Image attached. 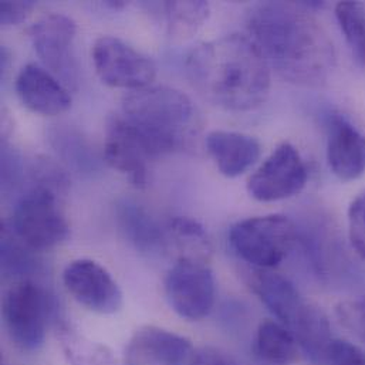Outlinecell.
I'll return each instance as SVG.
<instances>
[{"label":"cell","instance_id":"obj_1","mask_svg":"<svg viewBox=\"0 0 365 365\" xmlns=\"http://www.w3.org/2000/svg\"><path fill=\"white\" fill-rule=\"evenodd\" d=\"M247 29L269 67L282 78L303 87L327 83L336 67V48L302 3H259L247 16Z\"/></svg>","mask_w":365,"mask_h":365},{"label":"cell","instance_id":"obj_2","mask_svg":"<svg viewBox=\"0 0 365 365\" xmlns=\"http://www.w3.org/2000/svg\"><path fill=\"white\" fill-rule=\"evenodd\" d=\"M186 76L216 107L249 111L270 91V67L250 37L227 34L196 46L185 60Z\"/></svg>","mask_w":365,"mask_h":365},{"label":"cell","instance_id":"obj_3","mask_svg":"<svg viewBox=\"0 0 365 365\" xmlns=\"http://www.w3.org/2000/svg\"><path fill=\"white\" fill-rule=\"evenodd\" d=\"M123 113L154 158L187 148L202 128L192 100L167 86H148L131 91L123 100Z\"/></svg>","mask_w":365,"mask_h":365},{"label":"cell","instance_id":"obj_4","mask_svg":"<svg viewBox=\"0 0 365 365\" xmlns=\"http://www.w3.org/2000/svg\"><path fill=\"white\" fill-rule=\"evenodd\" d=\"M297 237L296 225L283 215L245 219L237 222L229 233L236 255L263 270L279 266L294 247Z\"/></svg>","mask_w":365,"mask_h":365},{"label":"cell","instance_id":"obj_5","mask_svg":"<svg viewBox=\"0 0 365 365\" xmlns=\"http://www.w3.org/2000/svg\"><path fill=\"white\" fill-rule=\"evenodd\" d=\"M53 300L36 282H16L4 294L3 319L11 340L26 351L40 349L46 339Z\"/></svg>","mask_w":365,"mask_h":365},{"label":"cell","instance_id":"obj_6","mask_svg":"<svg viewBox=\"0 0 365 365\" xmlns=\"http://www.w3.org/2000/svg\"><path fill=\"white\" fill-rule=\"evenodd\" d=\"M56 195L47 187L31 186L16 203L11 229L27 247L46 250L68 237L70 227L58 210Z\"/></svg>","mask_w":365,"mask_h":365},{"label":"cell","instance_id":"obj_7","mask_svg":"<svg viewBox=\"0 0 365 365\" xmlns=\"http://www.w3.org/2000/svg\"><path fill=\"white\" fill-rule=\"evenodd\" d=\"M91 54L100 80L110 87L134 91L151 86L157 76L155 63L148 56L113 36L100 37Z\"/></svg>","mask_w":365,"mask_h":365},{"label":"cell","instance_id":"obj_8","mask_svg":"<svg viewBox=\"0 0 365 365\" xmlns=\"http://www.w3.org/2000/svg\"><path fill=\"white\" fill-rule=\"evenodd\" d=\"M76 23L66 14L51 13L29 29V36L44 66L67 88L78 84V66L74 56Z\"/></svg>","mask_w":365,"mask_h":365},{"label":"cell","instance_id":"obj_9","mask_svg":"<svg viewBox=\"0 0 365 365\" xmlns=\"http://www.w3.org/2000/svg\"><path fill=\"white\" fill-rule=\"evenodd\" d=\"M167 299L174 312L189 322L205 319L213 309L216 282L207 263L180 259L165 277Z\"/></svg>","mask_w":365,"mask_h":365},{"label":"cell","instance_id":"obj_10","mask_svg":"<svg viewBox=\"0 0 365 365\" xmlns=\"http://www.w3.org/2000/svg\"><path fill=\"white\" fill-rule=\"evenodd\" d=\"M307 178L309 173L299 151L283 143L250 177L247 190L260 202H276L300 193Z\"/></svg>","mask_w":365,"mask_h":365},{"label":"cell","instance_id":"obj_11","mask_svg":"<svg viewBox=\"0 0 365 365\" xmlns=\"http://www.w3.org/2000/svg\"><path fill=\"white\" fill-rule=\"evenodd\" d=\"M68 293L84 307L98 314H114L123 306V293L113 276L97 262L78 259L63 272Z\"/></svg>","mask_w":365,"mask_h":365},{"label":"cell","instance_id":"obj_12","mask_svg":"<svg viewBox=\"0 0 365 365\" xmlns=\"http://www.w3.org/2000/svg\"><path fill=\"white\" fill-rule=\"evenodd\" d=\"M104 160L111 168L125 175L134 186H147L148 163L154 157L143 137L124 115H111L107 120Z\"/></svg>","mask_w":365,"mask_h":365},{"label":"cell","instance_id":"obj_13","mask_svg":"<svg viewBox=\"0 0 365 365\" xmlns=\"http://www.w3.org/2000/svg\"><path fill=\"white\" fill-rule=\"evenodd\" d=\"M16 93L30 111L47 117L66 113L71 107L67 87L37 64L24 66L16 78Z\"/></svg>","mask_w":365,"mask_h":365},{"label":"cell","instance_id":"obj_14","mask_svg":"<svg viewBox=\"0 0 365 365\" xmlns=\"http://www.w3.org/2000/svg\"><path fill=\"white\" fill-rule=\"evenodd\" d=\"M327 161L341 181H354L365 173V135L349 120L336 115L329 124Z\"/></svg>","mask_w":365,"mask_h":365},{"label":"cell","instance_id":"obj_15","mask_svg":"<svg viewBox=\"0 0 365 365\" xmlns=\"http://www.w3.org/2000/svg\"><path fill=\"white\" fill-rule=\"evenodd\" d=\"M206 150L217 170L227 178L245 174L262 154V147L255 137L233 131L210 133L206 137Z\"/></svg>","mask_w":365,"mask_h":365},{"label":"cell","instance_id":"obj_16","mask_svg":"<svg viewBox=\"0 0 365 365\" xmlns=\"http://www.w3.org/2000/svg\"><path fill=\"white\" fill-rule=\"evenodd\" d=\"M252 287L263 304L289 330L302 319L309 309L307 303L296 286L282 274L262 270L255 274Z\"/></svg>","mask_w":365,"mask_h":365},{"label":"cell","instance_id":"obj_17","mask_svg":"<svg viewBox=\"0 0 365 365\" xmlns=\"http://www.w3.org/2000/svg\"><path fill=\"white\" fill-rule=\"evenodd\" d=\"M134 351L157 365L189 364L193 349L187 339L160 327H144L133 340Z\"/></svg>","mask_w":365,"mask_h":365},{"label":"cell","instance_id":"obj_18","mask_svg":"<svg viewBox=\"0 0 365 365\" xmlns=\"http://www.w3.org/2000/svg\"><path fill=\"white\" fill-rule=\"evenodd\" d=\"M117 220L124 236L141 253L155 255L164 250V233L141 205L130 199L120 200L117 203Z\"/></svg>","mask_w":365,"mask_h":365},{"label":"cell","instance_id":"obj_19","mask_svg":"<svg viewBox=\"0 0 365 365\" xmlns=\"http://www.w3.org/2000/svg\"><path fill=\"white\" fill-rule=\"evenodd\" d=\"M290 333L312 363L323 364L324 351L333 337L329 319L320 307L310 303L309 309Z\"/></svg>","mask_w":365,"mask_h":365},{"label":"cell","instance_id":"obj_20","mask_svg":"<svg viewBox=\"0 0 365 365\" xmlns=\"http://www.w3.org/2000/svg\"><path fill=\"white\" fill-rule=\"evenodd\" d=\"M297 341L290 330L273 320L262 322L256 334L257 356L272 365L293 364L297 357Z\"/></svg>","mask_w":365,"mask_h":365},{"label":"cell","instance_id":"obj_21","mask_svg":"<svg viewBox=\"0 0 365 365\" xmlns=\"http://www.w3.org/2000/svg\"><path fill=\"white\" fill-rule=\"evenodd\" d=\"M58 339L70 365H120L106 344L81 336L67 324L58 329Z\"/></svg>","mask_w":365,"mask_h":365},{"label":"cell","instance_id":"obj_22","mask_svg":"<svg viewBox=\"0 0 365 365\" xmlns=\"http://www.w3.org/2000/svg\"><path fill=\"white\" fill-rule=\"evenodd\" d=\"M164 11L168 34L175 38L193 36L209 17V4L205 1H167L160 4Z\"/></svg>","mask_w":365,"mask_h":365},{"label":"cell","instance_id":"obj_23","mask_svg":"<svg viewBox=\"0 0 365 365\" xmlns=\"http://www.w3.org/2000/svg\"><path fill=\"white\" fill-rule=\"evenodd\" d=\"M170 233L182 253L181 259L209 263L213 249L205 227L199 222L178 216L170 222Z\"/></svg>","mask_w":365,"mask_h":365},{"label":"cell","instance_id":"obj_24","mask_svg":"<svg viewBox=\"0 0 365 365\" xmlns=\"http://www.w3.org/2000/svg\"><path fill=\"white\" fill-rule=\"evenodd\" d=\"M51 144L57 153L78 173L93 174L98 171L100 163L80 133L71 128H57L50 135Z\"/></svg>","mask_w":365,"mask_h":365},{"label":"cell","instance_id":"obj_25","mask_svg":"<svg viewBox=\"0 0 365 365\" xmlns=\"http://www.w3.org/2000/svg\"><path fill=\"white\" fill-rule=\"evenodd\" d=\"M336 17L350 46L353 57L365 66V6L360 1H340Z\"/></svg>","mask_w":365,"mask_h":365},{"label":"cell","instance_id":"obj_26","mask_svg":"<svg viewBox=\"0 0 365 365\" xmlns=\"http://www.w3.org/2000/svg\"><path fill=\"white\" fill-rule=\"evenodd\" d=\"M1 267L6 274L24 276L36 269L34 260L30 255L17 245L13 235L3 230L1 236Z\"/></svg>","mask_w":365,"mask_h":365},{"label":"cell","instance_id":"obj_27","mask_svg":"<svg viewBox=\"0 0 365 365\" xmlns=\"http://www.w3.org/2000/svg\"><path fill=\"white\" fill-rule=\"evenodd\" d=\"M336 313L341 326L365 344V296L341 302Z\"/></svg>","mask_w":365,"mask_h":365},{"label":"cell","instance_id":"obj_28","mask_svg":"<svg viewBox=\"0 0 365 365\" xmlns=\"http://www.w3.org/2000/svg\"><path fill=\"white\" fill-rule=\"evenodd\" d=\"M322 365H365V353L354 343L333 339L324 351Z\"/></svg>","mask_w":365,"mask_h":365},{"label":"cell","instance_id":"obj_29","mask_svg":"<svg viewBox=\"0 0 365 365\" xmlns=\"http://www.w3.org/2000/svg\"><path fill=\"white\" fill-rule=\"evenodd\" d=\"M349 237L356 253L365 260V190L349 207Z\"/></svg>","mask_w":365,"mask_h":365},{"label":"cell","instance_id":"obj_30","mask_svg":"<svg viewBox=\"0 0 365 365\" xmlns=\"http://www.w3.org/2000/svg\"><path fill=\"white\" fill-rule=\"evenodd\" d=\"M21 164L19 157L6 145L1 150V186L3 190L14 187L21 178Z\"/></svg>","mask_w":365,"mask_h":365},{"label":"cell","instance_id":"obj_31","mask_svg":"<svg viewBox=\"0 0 365 365\" xmlns=\"http://www.w3.org/2000/svg\"><path fill=\"white\" fill-rule=\"evenodd\" d=\"M34 1H1L0 3V21L3 26L19 24L30 14Z\"/></svg>","mask_w":365,"mask_h":365},{"label":"cell","instance_id":"obj_32","mask_svg":"<svg viewBox=\"0 0 365 365\" xmlns=\"http://www.w3.org/2000/svg\"><path fill=\"white\" fill-rule=\"evenodd\" d=\"M187 365H239L229 354L216 349H202L193 353Z\"/></svg>","mask_w":365,"mask_h":365},{"label":"cell","instance_id":"obj_33","mask_svg":"<svg viewBox=\"0 0 365 365\" xmlns=\"http://www.w3.org/2000/svg\"><path fill=\"white\" fill-rule=\"evenodd\" d=\"M106 6H108L113 10H121L125 7V1H107Z\"/></svg>","mask_w":365,"mask_h":365}]
</instances>
